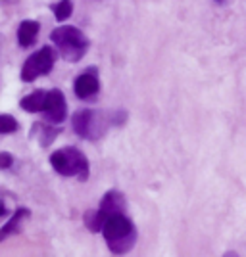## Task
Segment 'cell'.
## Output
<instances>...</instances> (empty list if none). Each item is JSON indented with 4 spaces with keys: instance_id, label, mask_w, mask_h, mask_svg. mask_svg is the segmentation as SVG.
Listing matches in <instances>:
<instances>
[{
    "instance_id": "8992f818",
    "label": "cell",
    "mask_w": 246,
    "mask_h": 257,
    "mask_svg": "<svg viewBox=\"0 0 246 257\" xmlns=\"http://www.w3.org/2000/svg\"><path fill=\"white\" fill-rule=\"evenodd\" d=\"M43 113L46 121H50L54 125L58 123H64V119L67 117V104H65V98L60 90H48L46 92V98H44V106H43Z\"/></svg>"
},
{
    "instance_id": "9a60e30c",
    "label": "cell",
    "mask_w": 246,
    "mask_h": 257,
    "mask_svg": "<svg viewBox=\"0 0 246 257\" xmlns=\"http://www.w3.org/2000/svg\"><path fill=\"white\" fill-rule=\"evenodd\" d=\"M20 128V123L16 121V117H12L10 113H4L0 117V133L2 135H10V133H16Z\"/></svg>"
},
{
    "instance_id": "ba28073f",
    "label": "cell",
    "mask_w": 246,
    "mask_h": 257,
    "mask_svg": "<svg viewBox=\"0 0 246 257\" xmlns=\"http://www.w3.org/2000/svg\"><path fill=\"white\" fill-rule=\"evenodd\" d=\"M125 207H127V200L125 196L118 190H110L104 194L102 202H100V213L104 215V219H108L110 215L114 213H125Z\"/></svg>"
},
{
    "instance_id": "6da1fadb",
    "label": "cell",
    "mask_w": 246,
    "mask_h": 257,
    "mask_svg": "<svg viewBox=\"0 0 246 257\" xmlns=\"http://www.w3.org/2000/svg\"><path fill=\"white\" fill-rule=\"evenodd\" d=\"M102 234H104V240L114 255L129 253L137 242V228L125 213L110 215L104 223Z\"/></svg>"
},
{
    "instance_id": "52a82bcc",
    "label": "cell",
    "mask_w": 246,
    "mask_h": 257,
    "mask_svg": "<svg viewBox=\"0 0 246 257\" xmlns=\"http://www.w3.org/2000/svg\"><path fill=\"white\" fill-rule=\"evenodd\" d=\"M98 90H100V79H98V71L95 67H89L85 73H81L75 79L73 92L77 98L91 100L93 96H97Z\"/></svg>"
},
{
    "instance_id": "7a4b0ae2",
    "label": "cell",
    "mask_w": 246,
    "mask_h": 257,
    "mask_svg": "<svg viewBox=\"0 0 246 257\" xmlns=\"http://www.w3.org/2000/svg\"><path fill=\"white\" fill-rule=\"evenodd\" d=\"M125 121V111H118L108 119L102 111L95 109H81L71 117L75 135H79L85 140H98L110 125H121Z\"/></svg>"
},
{
    "instance_id": "9c48e42d",
    "label": "cell",
    "mask_w": 246,
    "mask_h": 257,
    "mask_svg": "<svg viewBox=\"0 0 246 257\" xmlns=\"http://www.w3.org/2000/svg\"><path fill=\"white\" fill-rule=\"evenodd\" d=\"M41 31V25L39 22H33V20H23L18 27V43L22 48H29L37 43V37Z\"/></svg>"
},
{
    "instance_id": "30bf717a",
    "label": "cell",
    "mask_w": 246,
    "mask_h": 257,
    "mask_svg": "<svg viewBox=\"0 0 246 257\" xmlns=\"http://www.w3.org/2000/svg\"><path fill=\"white\" fill-rule=\"evenodd\" d=\"M31 217V211L27 209V207H18L16 209V213L12 215V219L6 223V225L2 226V230H0V240H4V238H8L10 234H16V232H20V228H22L23 221L25 219H29Z\"/></svg>"
},
{
    "instance_id": "3957f363",
    "label": "cell",
    "mask_w": 246,
    "mask_h": 257,
    "mask_svg": "<svg viewBox=\"0 0 246 257\" xmlns=\"http://www.w3.org/2000/svg\"><path fill=\"white\" fill-rule=\"evenodd\" d=\"M54 46L58 48V52L62 54V58L67 62H79L85 58L87 50L91 46V41L87 39V35L81 29H77L73 25H60L50 33Z\"/></svg>"
},
{
    "instance_id": "277c9868",
    "label": "cell",
    "mask_w": 246,
    "mask_h": 257,
    "mask_svg": "<svg viewBox=\"0 0 246 257\" xmlns=\"http://www.w3.org/2000/svg\"><path fill=\"white\" fill-rule=\"evenodd\" d=\"M50 165L58 175L62 177H77L79 181H87L89 173H91V165L83 152L73 146H65L56 150L50 156Z\"/></svg>"
},
{
    "instance_id": "5bb4252c",
    "label": "cell",
    "mask_w": 246,
    "mask_h": 257,
    "mask_svg": "<svg viewBox=\"0 0 246 257\" xmlns=\"http://www.w3.org/2000/svg\"><path fill=\"white\" fill-rule=\"evenodd\" d=\"M52 12L58 22H65L73 14V4H71V0H60V2L52 4Z\"/></svg>"
},
{
    "instance_id": "7c38bea8",
    "label": "cell",
    "mask_w": 246,
    "mask_h": 257,
    "mask_svg": "<svg viewBox=\"0 0 246 257\" xmlns=\"http://www.w3.org/2000/svg\"><path fill=\"white\" fill-rule=\"evenodd\" d=\"M44 98H46V90H35V92L22 98L20 106L29 113H41L44 106Z\"/></svg>"
},
{
    "instance_id": "8fae6325",
    "label": "cell",
    "mask_w": 246,
    "mask_h": 257,
    "mask_svg": "<svg viewBox=\"0 0 246 257\" xmlns=\"http://www.w3.org/2000/svg\"><path fill=\"white\" fill-rule=\"evenodd\" d=\"M58 135H60V128L50 127V125H46V123H35L31 128V133H29V137L39 140V144H41L43 148L50 146L52 140L56 139Z\"/></svg>"
},
{
    "instance_id": "2e32d148",
    "label": "cell",
    "mask_w": 246,
    "mask_h": 257,
    "mask_svg": "<svg viewBox=\"0 0 246 257\" xmlns=\"http://www.w3.org/2000/svg\"><path fill=\"white\" fill-rule=\"evenodd\" d=\"M12 163H14L12 154H8V152H2V154H0V169H10Z\"/></svg>"
},
{
    "instance_id": "4fadbf2b",
    "label": "cell",
    "mask_w": 246,
    "mask_h": 257,
    "mask_svg": "<svg viewBox=\"0 0 246 257\" xmlns=\"http://www.w3.org/2000/svg\"><path fill=\"white\" fill-rule=\"evenodd\" d=\"M83 221H85V226L91 232H100L104 228V223H106V219H104V215L100 213V209H89L85 217H83Z\"/></svg>"
},
{
    "instance_id": "5b68a950",
    "label": "cell",
    "mask_w": 246,
    "mask_h": 257,
    "mask_svg": "<svg viewBox=\"0 0 246 257\" xmlns=\"http://www.w3.org/2000/svg\"><path fill=\"white\" fill-rule=\"evenodd\" d=\"M54 62H56V52L50 46H43L39 52L31 54L22 67V81L33 83L35 79L43 75H48L52 71Z\"/></svg>"
}]
</instances>
